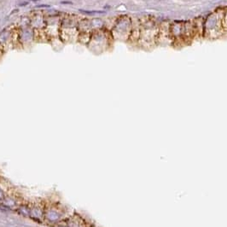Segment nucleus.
<instances>
[{
    "label": "nucleus",
    "instance_id": "obj_1",
    "mask_svg": "<svg viewBox=\"0 0 227 227\" xmlns=\"http://www.w3.org/2000/svg\"><path fill=\"white\" fill-rule=\"evenodd\" d=\"M21 204V201L19 196L15 192L9 190L0 205H2L3 207L6 208L8 209H11V210L15 211Z\"/></svg>",
    "mask_w": 227,
    "mask_h": 227
},
{
    "label": "nucleus",
    "instance_id": "obj_2",
    "mask_svg": "<svg viewBox=\"0 0 227 227\" xmlns=\"http://www.w3.org/2000/svg\"><path fill=\"white\" fill-rule=\"evenodd\" d=\"M9 190H9V188L7 186V184L0 180V204L3 201L4 197H5L6 194L8 193Z\"/></svg>",
    "mask_w": 227,
    "mask_h": 227
}]
</instances>
